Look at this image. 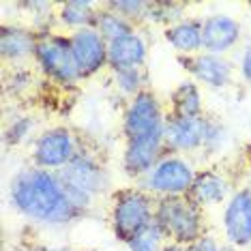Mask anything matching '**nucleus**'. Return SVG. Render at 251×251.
<instances>
[{
    "mask_svg": "<svg viewBox=\"0 0 251 251\" xmlns=\"http://www.w3.org/2000/svg\"><path fill=\"white\" fill-rule=\"evenodd\" d=\"M165 110L161 99L151 88H144L133 99H129L123 114V135L125 140L144 138L148 133L163 129L165 125Z\"/></svg>",
    "mask_w": 251,
    "mask_h": 251,
    "instance_id": "6e6552de",
    "label": "nucleus"
},
{
    "mask_svg": "<svg viewBox=\"0 0 251 251\" xmlns=\"http://www.w3.org/2000/svg\"><path fill=\"white\" fill-rule=\"evenodd\" d=\"M58 176L62 182L69 187L88 193L95 200L112 187V176L107 165L101 161L99 155L93 151H88L86 146L79 144L77 152L73 155V159L65 165L62 170H58Z\"/></svg>",
    "mask_w": 251,
    "mask_h": 251,
    "instance_id": "423d86ee",
    "label": "nucleus"
},
{
    "mask_svg": "<svg viewBox=\"0 0 251 251\" xmlns=\"http://www.w3.org/2000/svg\"><path fill=\"white\" fill-rule=\"evenodd\" d=\"M50 251H75V249H69V247H60V249H50Z\"/></svg>",
    "mask_w": 251,
    "mask_h": 251,
    "instance_id": "473e14b6",
    "label": "nucleus"
},
{
    "mask_svg": "<svg viewBox=\"0 0 251 251\" xmlns=\"http://www.w3.org/2000/svg\"><path fill=\"white\" fill-rule=\"evenodd\" d=\"M230 196H232V187H230V180L224 174L217 172L213 168L198 170L196 180H193L191 191H189V198L200 208L226 204Z\"/></svg>",
    "mask_w": 251,
    "mask_h": 251,
    "instance_id": "dca6fc26",
    "label": "nucleus"
},
{
    "mask_svg": "<svg viewBox=\"0 0 251 251\" xmlns=\"http://www.w3.org/2000/svg\"><path fill=\"white\" fill-rule=\"evenodd\" d=\"M71 54L82 79L99 75L107 67V41L97 32V28H82L69 35Z\"/></svg>",
    "mask_w": 251,
    "mask_h": 251,
    "instance_id": "9b49d317",
    "label": "nucleus"
},
{
    "mask_svg": "<svg viewBox=\"0 0 251 251\" xmlns=\"http://www.w3.org/2000/svg\"><path fill=\"white\" fill-rule=\"evenodd\" d=\"M157 198L142 187H123L112 193L110 200V227L118 243L127 245L138 234L155 224Z\"/></svg>",
    "mask_w": 251,
    "mask_h": 251,
    "instance_id": "f03ea898",
    "label": "nucleus"
},
{
    "mask_svg": "<svg viewBox=\"0 0 251 251\" xmlns=\"http://www.w3.org/2000/svg\"><path fill=\"white\" fill-rule=\"evenodd\" d=\"M107 9H112L114 13H118L121 18L131 22L133 26L146 24V13H148V0H110L103 2Z\"/></svg>",
    "mask_w": 251,
    "mask_h": 251,
    "instance_id": "a878e982",
    "label": "nucleus"
},
{
    "mask_svg": "<svg viewBox=\"0 0 251 251\" xmlns=\"http://www.w3.org/2000/svg\"><path fill=\"white\" fill-rule=\"evenodd\" d=\"M165 148L174 155H189L198 152L204 146V135H206V116L196 118H182V116H165Z\"/></svg>",
    "mask_w": 251,
    "mask_h": 251,
    "instance_id": "ddd939ff",
    "label": "nucleus"
},
{
    "mask_svg": "<svg viewBox=\"0 0 251 251\" xmlns=\"http://www.w3.org/2000/svg\"><path fill=\"white\" fill-rule=\"evenodd\" d=\"M35 129H37V121L32 114H20V116H13L11 121L7 123V127H4V144L15 148V146H22L26 144V142H30L37 138L35 135Z\"/></svg>",
    "mask_w": 251,
    "mask_h": 251,
    "instance_id": "5701e85b",
    "label": "nucleus"
},
{
    "mask_svg": "<svg viewBox=\"0 0 251 251\" xmlns=\"http://www.w3.org/2000/svg\"><path fill=\"white\" fill-rule=\"evenodd\" d=\"M35 84V71L26 65H13L4 75V93L9 97H22Z\"/></svg>",
    "mask_w": 251,
    "mask_h": 251,
    "instance_id": "393cba45",
    "label": "nucleus"
},
{
    "mask_svg": "<svg viewBox=\"0 0 251 251\" xmlns=\"http://www.w3.org/2000/svg\"><path fill=\"white\" fill-rule=\"evenodd\" d=\"M155 224L161 227L168 243L191 247L204 234V208L189 196L157 198Z\"/></svg>",
    "mask_w": 251,
    "mask_h": 251,
    "instance_id": "7ed1b4c3",
    "label": "nucleus"
},
{
    "mask_svg": "<svg viewBox=\"0 0 251 251\" xmlns=\"http://www.w3.org/2000/svg\"><path fill=\"white\" fill-rule=\"evenodd\" d=\"M187 18V4L174 2V0H148V13L146 24L148 26H163L170 28Z\"/></svg>",
    "mask_w": 251,
    "mask_h": 251,
    "instance_id": "412c9836",
    "label": "nucleus"
},
{
    "mask_svg": "<svg viewBox=\"0 0 251 251\" xmlns=\"http://www.w3.org/2000/svg\"><path fill=\"white\" fill-rule=\"evenodd\" d=\"M238 73H241L243 82L247 84V86H251V45H247V48L243 50L241 60H238Z\"/></svg>",
    "mask_w": 251,
    "mask_h": 251,
    "instance_id": "c756f323",
    "label": "nucleus"
},
{
    "mask_svg": "<svg viewBox=\"0 0 251 251\" xmlns=\"http://www.w3.org/2000/svg\"><path fill=\"white\" fill-rule=\"evenodd\" d=\"M95 28H97V32H99V35L103 37L107 43H112V41H116V39L127 37V35H131V32L138 30V26H133L131 22L121 18L118 13H114V11L107 9L105 4H101L99 13H97Z\"/></svg>",
    "mask_w": 251,
    "mask_h": 251,
    "instance_id": "4be33fe9",
    "label": "nucleus"
},
{
    "mask_svg": "<svg viewBox=\"0 0 251 251\" xmlns=\"http://www.w3.org/2000/svg\"><path fill=\"white\" fill-rule=\"evenodd\" d=\"M79 142L75 133L65 125L43 129L30 144V163L41 170L58 172L73 159L77 152Z\"/></svg>",
    "mask_w": 251,
    "mask_h": 251,
    "instance_id": "0eeeda50",
    "label": "nucleus"
},
{
    "mask_svg": "<svg viewBox=\"0 0 251 251\" xmlns=\"http://www.w3.org/2000/svg\"><path fill=\"white\" fill-rule=\"evenodd\" d=\"M148 75L144 67H129V69H116L112 71V84L121 95L133 99L138 93L146 88Z\"/></svg>",
    "mask_w": 251,
    "mask_h": 251,
    "instance_id": "b1692460",
    "label": "nucleus"
},
{
    "mask_svg": "<svg viewBox=\"0 0 251 251\" xmlns=\"http://www.w3.org/2000/svg\"><path fill=\"white\" fill-rule=\"evenodd\" d=\"M101 4L90 2V0H69V2L58 4V24L65 28H71L73 32L82 28H95L97 13Z\"/></svg>",
    "mask_w": 251,
    "mask_h": 251,
    "instance_id": "aec40b11",
    "label": "nucleus"
},
{
    "mask_svg": "<svg viewBox=\"0 0 251 251\" xmlns=\"http://www.w3.org/2000/svg\"><path fill=\"white\" fill-rule=\"evenodd\" d=\"M148 58V43L140 30L107 43V67L110 71L144 67Z\"/></svg>",
    "mask_w": 251,
    "mask_h": 251,
    "instance_id": "f3484780",
    "label": "nucleus"
},
{
    "mask_svg": "<svg viewBox=\"0 0 251 251\" xmlns=\"http://www.w3.org/2000/svg\"><path fill=\"white\" fill-rule=\"evenodd\" d=\"M221 251H241V249L234 247V245H230V243H224L221 245Z\"/></svg>",
    "mask_w": 251,
    "mask_h": 251,
    "instance_id": "2f4dec72",
    "label": "nucleus"
},
{
    "mask_svg": "<svg viewBox=\"0 0 251 251\" xmlns=\"http://www.w3.org/2000/svg\"><path fill=\"white\" fill-rule=\"evenodd\" d=\"M163 155H168V148H165L163 129H159L155 133L144 135V138H135V140L125 142L121 168H123L125 176H129V178H133L138 182L161 161Z\"/></svg>",
    "mask_w": 251,
    "mask_h": 251,
    "instance_id": "1a4fd4ad",
    "label": "nucleus"
},
{
    "mask_svg": "<svg viewBox=\"0 0 251 251\" xmlns=\"http://www.w3.org/2000/svg\"><path fill=\"white\" fill-rule=\"evenodd\" d=\"M163 39L178 56H196L202 52V20L185 18L163 30Z\"/></svg>",
    "mask_w": 251,
    "mask_h": 251,
    "instance_id": "a211bd4d",
    "label": "nucleus"
},
{
    "mask_svg": "<svg viewBox=\"0 0 251 251\" xmlns=\"http://www.w3.org/2000/svg\"><path fill=\"white\" fill-rule=\"evenodd\" d=\"M226 243L238 249L251 247V187H238L224 204L221 215Z\"/></svg>",
    "mask_w": 251,
    "mask_h": 251,
    "instance_id": "9d476101",
    "label": "nucleus"
},
{
    "mask_svg": "<svg viewBox=\"0 0 251 251\" xmlns=\"http://www.w3.org/2000/svg\"><path fill=\"white\" fill-rule=\"evenodd\" d=\"M172 116L182 118H196L204 116V103H202V88L193 79H182L178 82L172 93H170V112Z\"/></svg>",
    "mask_w": 251,
    "mask_h": 251,
    "instance_id": "6ab92c4d",
    "label": "nucleus"
},
{
    "mask_svg": "<svg viewBox=\"0 0 251 251\" xmlns=\"http://www.w3.org/2000/svg\"><path fill=\"white\" fill-rule=\"evenodd\" d=\"M196 174L198 170L193 168V163L187 157L168 152L144 178L138 180V187H142L155 198L189 196Z\"/></svg>",
    "mask_w": 251,
    "mask_h": 251,
    "instance_id": "39448f33",
    "label": "nucleus"
},
{
    "mask_svg": "<svg viewBox=\"0 0 251 251\" xmlns=\"http://www.w3.org/2000/svg\"><path fill=\"white\" fill-rule=\"evenodd\" d=\"M165 243H168V238L161 232V227L152 224L142 234H138L133 241H129L125 247H127V251H161Z\"/></svg>",
    "mask_w": 251,
    "mask_h": 251,
    "instance_id": "bb28decb",
    "label": "nucleus"
},
{
    "mask_svg": "<svg viewBox=\"0 0 251 251\" xmlns=\"http://www.w3.org/2000/svg\"><path fill=\"white\" fill-rule=\"evenodd\" d=\"M39 43V32L32 30V26L7 24L0 28V54L4 62L20 65L28 58H35V50Z\"/></svg>",
    "mask_w": 251,
    "mask_h": 251,
    "instance_id": "2eb2a0df",
    "label": "nucleus"
},
{
    "mask_svg": "<svg viewBox=\"0 0 251 251\" xmlns=\"http://www.w3.org/2000/svg\"><path fill=\"white\" fill-rule=\"evenodd\" d=\"M182 69L191 73V79L210 90H224L234 79V65L226 56L200 52L196 56H178Z\"/></svg>",
    "mask_w": 251,
    "mask_h": 251,
    "instance_id": "f8f14e48",
    "label": "nucleus"
},
{
    "mask_svg": "<svg viewBox=\"0 0 251 251\" xmlns=\"http://www.w3.org/2000/svg\"><path fill=\"white\" fill-rule=\"evenodd\" d=\"M243 39V26L227 13H213L202 20V52L226 56Z\"/></svg>",
    "mask_w": 251,
    "mask_h": 251,
    "instance_id": "4468645a",
    "label": "nucleus"
},
{
    "mask_svg": "<svg viewBox=\"0 0 251 251\" xmlns=\"http://www.w3.org/2000/svg\"><path fill=\"white\" fill-rule=\"evenodd\" d=\"M35 65L52 84H58L62 88H71L82 82L71 54L69 37L50 32V35H39V43L35 50Z\"/></svg>",
    "mask_w": 251,
    "mask_h": 251,
    "instance_id": "20e7f679",
    "label": "nucleus"
},
{
    "mask_svg": "<svg viewBox=\"0 0 251 251\" xmlns=\"http://www.w3.org/2000/svg\"><path fill=\"white\" fill-rule=\"evenodd\" d=\"M9 202L18 215L45 227H65L86 217V213L73 206L58 172L41 170L32 163L11 176Z\"/></svg>",
    "mask_w": 251,
    "mask_h": 251,
    "instance_id": "f257e3e1",
    "label": "nucleus"
},
{
    "mask_svg": "<svg viewBox=\"0 0 251 251\" xmlns=\"http://www.w3.org/2000/svg\"><path fill=\"white\" fill-rule=\"evenodd\" d=\"M221 245H224V243H219V238H217V236L204 232L202 236H200L198 241L191 245V251H221Z\"/></svg>",
    "mask_w": 251,
    "mask_h": 251,
    "instance_id": "c85d7f7f",
    "label": "nucleus"
},
{
    "mask_svg": "<svg viewBox=\"0 0 251 251\" xmlns=\"http://www.w3.org/2000/svg\"><path fill=\"white\" fill-rule=\"evenodd\" d=\"M161 251H191V247H185V245H176V243H165Z\"/></svg>",
    "mask_w": 251,
    "mask_h": 251,
    "instance_id": "7c9ffc66",
    "label": "nucleus"
},
{
    "mask_svg": "<svg viewBox=\"0 0 251 251\" xmlns=\"http://www.w3.org/2000/svg\"><path fill=\"white\" fill-rule=\"evenodd\" d=\"M227 144V129L226 125L217 118H208L206 116V135H204V146L202 151L206 155H217L221 152Z\"/></svg>",
    "mask_w": 251,
    "mask_h": 251,
    "instance_id": "cd10ccee",
    "label": "nucleus"
}]
</instances>
